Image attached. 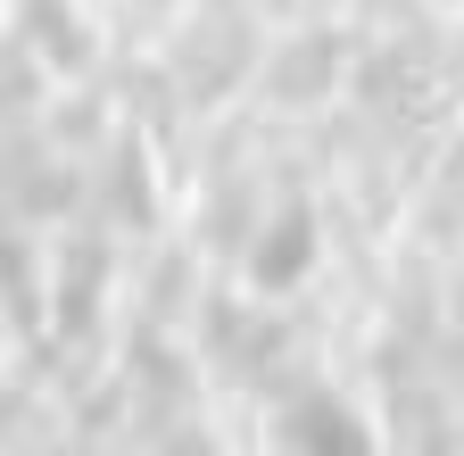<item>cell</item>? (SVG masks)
Masks as SVG:
<instances>
[{
  "mask_svg": "<svg viewBox=\"0 0 464 456\" xmlns=\"http://www.w3.org/2000/svg\"><path fill=\"white\" fill-rule=\"evenodd\" d=\"M166 67H174V83L191 92V108L232 100V83L266 67V50H257V9H208V0H199L191 25L174 34Z\"/></svg>",
  "mask_w": 464,
  "mask_h": 456,
  "instance_id": "1",
  "label": "cell"
},
{
  "mask_svg": "<svg viewBox=\"0 0 464 456\" xmlns=\"http://www.w3.org/2000/svg\"><path fill=\"white\" fill-rule=\"evenodd\" d=\"M75 199H92V175L75 150H58L42 125H9V216L17 224H67Z\"/></svg>",
  "mask_w": 464,
  "mask_h": 456,
  "instance_id": "2",
  "label": "cell"
},
{
  "mask_svg": "<svg viewBox=\"0 0 464 456\" xmlns=\"http://www.w3.org/2000/svg\"><path fill=\"white\" fill-rule=\"evenodd\" d=\"M199 349L216 357V374L224 382H241V390H274V365H282V349H290V332H282V315H266V307H241V299H199Z\"/></svg>",
  "mask_w": 464,
  "mask_h": 456,
  "instance_id": "3",
  "label": "cell"
},
{
  "mask_svg": "<svg viewBox=\"0 0 464 456\" xmlns=\"http://www.w3.org/2000/svg\"><path fill=\"white\" fill-rule=\"evenodd\" d=\"M332 92H340V34L307 17L290 42L266 50V67H257V100H266V108H315V100H332Z\"/></svg>",
  "mask_w": 464,
  "mask_h": 456,
  "instance_id": "4",
  "label": "cell"
},
{
  "mask_svg": "<svg viewBox=\"0 0 464 456\" xmlns=\"http://www.w3.org/2000/svg\"><path fill=\"white\" fill-rule=\"evenodd\" d=\"M108 266H116V233L100 216H83L50 257V307H58V332H92L100 315V291H108Z\"/></svg>",
  "mask_w": 464,
  "mask_h": 456,
  "instance_id": "5",
  "label": "cell"
},
{
  "mask_svg": "<svg viewBox=\"0 0 464 456\" xmlns=\"http://www.w3.org/2000/svg\"><path fill=\"white\" fill-rule=\"evenodd\" d=\"M92 216L108 233H150L158 224V183H150L133 133H108V150L92 158Z\"/></svg>",
  "mask_w": 464,
  "mask_h": 456,
  "instance_id": "6",
  "label": "cell"
},
{
  "mask_svg": "<svg viewBox=\"0 0 464 456\" xmlns=\"http://www.w3.org/2000/svg\"><path fill=\"white\" fill-rule=\"evenodd\" d=\"M274 440L282 448H373L365 415L348 407V398H332L315 374H299V382L274 398Z\"/></svg>",
  "mask_w": 464,
  "mask_h": 456,
  "instance_id": "7",
  "label": "cell"
},
{
  "mask_svg": "<svg viewBox=\"0 0 464 456\" xmlns=\"http://www.w3.org/2000/svg\"><path fill=\"white\" fill-rule=\"evenodd\" d=\"M266 191H274V175H249V166H224V175H208L199 241H208L216 257H249L257 233H266Z\"/></svg>",
  "mask_w": 464,
  "mask_h": 456,
  "instance_id": "8",
  "label": "cell"
},
{
  "mask_svg": "<svg viewBox=\"0 0 464 456\" xmlns=\"http://www.w3.org/2000/svg\"><path fill=\"white\" fill-rule=\"evenodd\" d=\"M315 249H324L315 208H307V199H290L282 216H266V233H257V249H249L241 266H249V282H257V291H299V282H307V266H315Z\"/></svg>",
  "mask_w": 464,
  "mask_h": 456,
  "instance_id": "9",
  "label": "cell"
},
{
  "mask_svg": "<svg viewBox=\"0 0 464 456\" xmlns=\"http://www.w3.org/2000/svg\"><path fill=\"white\" fill-rule=\"evenodd\" d=\"M17 34L42 50L58 75H92V67H100V42H92V25L75 17V0H17Z\"/></svg>",
  "mask_w": 464,
  "mask_h": 456,
  "instance_id": "10",
  "label": "cell"
},
{
  "mask_svg": "<svg viewBox=\"0 0 464 456\" xmlns=\"http://www.w3.org/2000/svg\"><path fill=\"white\" fill-rule=\"evenodd\" d=\"M34 125H42L58 150H75V158H100V150H108V92H67V100H50Z\"/></svg>",
  "mask_w": 464,
  "mask_h": 456,
  "instance_id": "11",
  "label": "cell"
},
{
  "mask_svg": "<svg viewBox=\"0 0 464 456\" xmlns=\"http://www.w3.org/2000/svg\"><path fill=\"white\" fill-rule=\"evenodd\" d=\"M174 315H199V257L191 249H166L141 282V324H174Z\"/></svg>",
  "mask_w": 464,
  "mask_h": 456,
  "instance_id": "12",
  "label": "cell"
},
{
  "mask_svg": "<svg viewBox=\"0 0 464 456\" xmlns=\"http://www.w3.org/2000/svg\"><path fill=\"white\" fill-rule=\"evenodd\" d=\"M50 315H58V307H42V257H34V241L17 233V241H9V324H17V340H42Z\"/></svg>",
  "mask_w": 464,
  "mask_h": 456,
  "instance_id": "13",
  "label": "cell"
},
{
  "mask_svg": "<svg viewBox=\"0 0 464 456\" xmlns=\"http://www.w3.org/2000/svg\"><path fill=\"white\" fill-rule=\"evenodd\" d=\"M174 9H183V0H125V25H133V34H158Z\"/></svg>",
  "mask_w": 464,
  "mask_h": 456,
  "instance_id": "14",
  "label": "cell"
},
{
  "mask_svg": "<svg viewBox=\"0 0 464 456\" xmlns=\"http://www.w3.org/2000/svg\"><path fill=\"white\" fill-rule=\"evenodd\" d=\"M440 183H456V191H464V125L448 133V166H440Z\"/></svg>",
  "mask_w": 464,
  "mask_h": 456,
  "instance_id": "15",
  "label": "cell"
},
{
  "mask_svg": "<svg viewBox=\"0 0 464 456\" xmlns=\"http://www.w3.org/2000/svg\"><path fill=\"white\" fill-rule=\"evenodd\" d=\"M448 324L464 332V266H456V282H448Z\"/></svg>",
  "mask_w": 464,
  "mask_h": 456,
  "instance_id": "16",
  "label": "cell"
},
{
  "mask_svg": "<svg viewBox=\"0 0 464 456\" xmlns=\"http://www.w3.org/2000/svg\"><path fill=\"white\" fill-rule=\"evenodd\" d=\"M299 17H332V0H299Z\"/></svg>",
  "mask_w": 464,
  "mask_h": 456,
  "instance_id": "17",
  "label": "cell"
}]
</instances>
